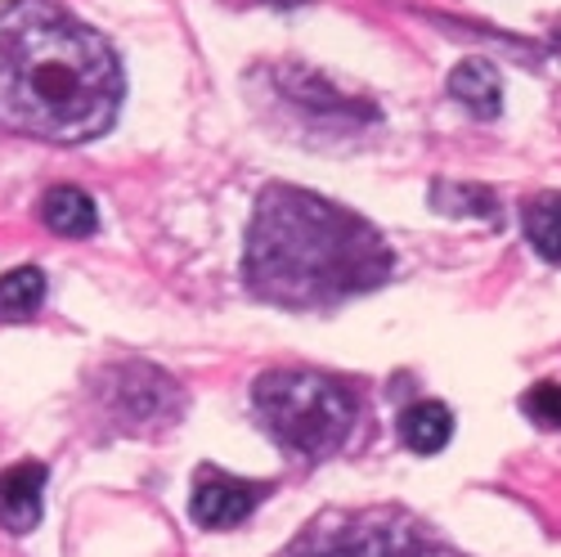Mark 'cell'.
Here are the masks:
<instances>
[{"mask_svg":"<svg viewBox=\"0 0 561 557\" xmlns=\"http://www.w3.org/2000/svg\"><path fill=\"white\" fill-rule=\"evenodd\" d=\"M45 302V274L36 265H19L0 274V319H27Z\"/></svg>","mask_w":561,"mask_h":557,"instance_id":"8fae6325","label":"cell"},{"mask_svg":"<svg viewBox=\"0 0 561 557\" xmlns=\"http://www.w3.org/2000/svg\"><path fill=\"white\" fill-rule=\"evenodd\" d=\"M122 64L113 45L77 23L55 0L0 5V126L85 145L113 126L122 109Z\"/></svg>","mask_w":561,"mask_h":557,"instance_id":"6da1fadb","label":"cell"},{"mask_svg":"<svg viewBox=\"0 0 561 557\" xmlns=\"http://www.w3.org/2000/svg\"><path fill=\"white\" fill-rule=\"evenodd\" d=\"M293 557H454V553L423 539L409 526H355L329 539L297 544Z\"/></svg>","mask_w":561,"mask_h":557,"instance_id":"277c9868","label":"cell"},{"mask_svg":"<svg viewBox=\"0 0 561 557\" xmlns=\"http://www.w3.org/2000/svg\"><path fill=\"white\" fill-rule=\"evenodd\" d=\"M41 495H45V468L41 463H14L0 473V526L27 535L41 522Z\"/></svg>","mask_w":561,"mask_h":557,"instance_id":"52a82bcc","label":"cell"},{"mask_svg":"<svg viewBox=\"0 0 561 557\" xmlns=\"http://www.w3.org/2000/svg\"><path fill=\"white\" fill-rule=\"evenodd\" d=\"M104 396L117 413L135 418V423H162V418H175L180 409V391L171 387V378H162L149 364L113 368V387Z\"/></svg>","mask_w":561,"mask_h":557,"instance_id":"5b68a950","label":"cell"},{"mask_svg":"<svg viewBox=\"0 0 561 557\" xmlns=\"http://www.w3.org/2000/svg\"><path fill=\"white\" fill-rule=\"evenodd\" d=\"M270 5H297V0H270Z\"/></svg>","mask_w":561,"mask_h":557,"instance_id":"9a60e30c","label":"cell"},{"mask_svg":"<svg viewBox=\"0 0 561 557\" xmlns=\"http://www.w3.org/2000/svg\"><path fill=\"white\" fill-rule=\"evenodd\" d=\"M526 239L539 248L543 261L561 265V194H543L526 207Z\"/></svg>","mask_w":561,"mask_h":557,"instance_id":"7c38bea8","label":"cell"},{"mask_svg":"<svg viewBox=\"0 0 561 557\" xmlns=\"http://www.w3.org/2000/svg\"><path fill=\"white\" fill-rule=\"evenodd\" d=\"M400 436L417 454H436L454 436V413L440 400H423V405H413V409L400 413Z\"/></svg>","mask_w":561,"mask_h":557,"instance_id":"30bf717a","label":"cell"},{"mask_svg":"<svg viewBox=\"0 0 561 557\" xmlns=\"http://www.w3.org/2000/svg\"><path fill=\"white\" fill-rule=\"evenodd\" d=\"M432 203L458 216H494V194L481 190V184H436Z\"/></svg>","mask_w":561,"mask_h":557,"instance_id":"4fadbf2b","label":"cell"},{"mask_svg":"<svg viewBox=\"0 0 561 557\" xmlns=\"http://www.w3.org/2000/svg\"><path fill=\"white\" fill-rule=\"evenodd\" d=\"M526 413L539 428H561V383H539L526 391Z\"/></svg>","mask_w":561,"mask_h":557,"instance_id":"5bb4252c","label":"cell"},{"mask_svg":"<svg viewBox=\"0 0 561 557\" xmlns=\"http://www.w3.org/2000/svg\"><path fill=\"white\" fill-rule=\"evenodd\" d=\"M41 220L64 239H85V235H95V225H100L90 194L72 190V184H59V190L41 198Z\"/></svg>","mask_w":561,"mask_h":557,"instance_id":"9c48e42d","label":"cell"},{"mask_svg":"<svg viewBox=\"0 0 561 557\" xmlns=\"http://www.w3.org/2000/svg\"><path fill=\"white\" fill-rule=\"evenodd\" d=\"M252 400L265 428L306 458L333 454L355 428V396L337 378L314 374V368H274V374L256 378Z\"/></svg>","mask_w":561,"mask_h":557,"instance_id":"3957f363","label":"cell"},{"mask_svg":"<svg viewBox=\"0 0 561 557\" xmlns=\"http://www.w3.org/2000/svg\"><path fill=\"white\" fill-rule=\"evenodd\" d=\"M265 499V486L256 481H233V477H216L207 473L194 490V522L207 526V531H229V526H239L248 522V513Z\"/></svg>","mask_w":561,"mask_h":557,"instance_id":"8992f818","label":"cell"},{"mask_svg":"<svg viewBox=\"0 0 561 557\" xmlns=\"http://www.w3.org/2000/svg\"><path fill=\"white\" fill-rule=\"evenodd\" d=\"M449 95L458 104H467V113L477 117H499V104H503V81L494 72V64L485 59H467L449 72Z\"/></svg>","mask_w":561,"mask_h":557,"instance_id":"ba28073f","label":"cell"},{"mask_svg":"<svg viewBox=\"0 0 561 557\" xmlns=\"http://www.w3.org/2000/svg\"><path fill=\"white\" fill-rule=\"evenodd\" d=\"M391 274L382 235L355 212L274 184L248 229V284L278 306H329Z\"/></svg>","mask_w":561,"mask_h":557,"instance_id":"7a4b0ae2","label":"cell"}]
</instances>
